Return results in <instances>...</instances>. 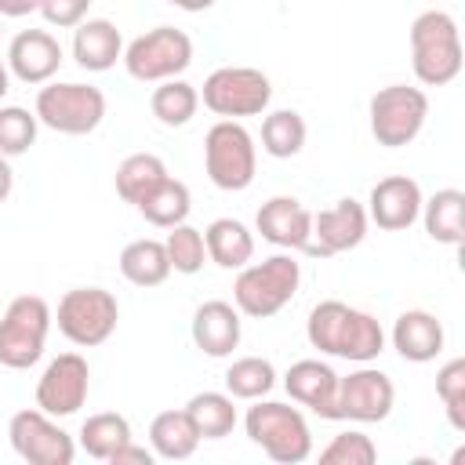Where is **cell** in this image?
Returning a JSON list of instances; mask_svg holds the SVG:
<instances>
[{"instance_id": "6da1fadb", "label": "cell", "mask_w": 465, "mask_h": 465, "mask_svg": "<svg viewBox=\"0 0 465 465\" xmlns=\"http://www.w3.org/2000/svg\"><path fill=\"white\" fill-rule=\"evenodd\" d=\"M305 338H309L312 349H320L327 356H338V360H349V363H371L385 349L381 323L371 312H363L356 305H345L338 298H327V302L312 305V312L305 320Z\"/></svg>"}, {"instance_id": "7a4b0ae2", "label": "cell", "mask_w": 465, "mask_h": 465, "mask_svg": "<svg viewBox=\"0 0 465 465\" xmlns=\"http://www.w3.org/2000/svg\"><path fill=\"white\" fill-rule=\"evenodd\" d=\"M298 283H302V265L294 262V254H272L265 262H247L243 269H236L232 305L240 309V316L269 320L298 294Z\"/></svg>"}, {"instance_id": "3957f363", "label": "cell", "mask_w": 465, "mask_h": 465, "mask_svg": "<svg viewBox=\"0 0 465 465\" xmlns=\"http://www.w3.org/2000/svg\"><path fill=\"white\" fill-rule=\"evenodd\" d=\"M243 429H247V440L254 447H262L280 465H302L312 454L309 421L291 403H276V400H265V396L251 400V407L243 414Z\"/></svg>"}, {"instance_id": "277c9868", "label": "cell", "mask_w": 465, "mask_h": 465, "mask_svg": "<svg viewBox=\"0 0 465 465\" xmlns=\"http://www.w3.org/2000/svg\"><path fill=\"white\" fill-rule=\"evenodd\" d=\"M411 65L425 87H443L461 73V36L454 15L432 7L411 22Z\"/></svg>"}, {"instance_id": "5b68a950", "label": "cell", "mask_w": 465, "mask_h": 465, "mask_svg": "<svg viewBox=\"0 0 465 465\" xmlns=\"http://www.w3.org/2000/svg\"><path fill=\"white\" fill-rule=\"evenodd\" d=\"M51 323H54V312L40 294L11 298L0 316V367L29 371L33 363H40Z\"/></svg>"}, {"instance_id": "8992f818", "label": "cell", "mask_w": 465, "mask_h": 465, "mask_svg": "<svg viewBox=\"0 0 465 465\" xmlns=\"http://www.w3.org/2000/svg\"><path fill=\"white\" fill-rule=\"evenodd\" d=\"M203 171L222 193H243L258 171V149L240 120H218L203 138Z\"/></svg>"}, {"instance_id": "52a82bcc", "label": "cell", "mask_w": 465, "mask_h": 465, "mask_svg": "<svg viewBox=\"0 0 465 465\" xmlns=\"http://www.w3.org/2000/svg\"><path fill=\"white\" fill-rule=\"evenodd\" d=\"M124 69L138 84H163L193 65V40L174 25H156L124 47Z\"/></svg>"}, {"instance_id": "ba28073f", "label": "cell", "mask_w": 465, "mask_h": 465, "mask_svg": "<svg viewBox=\"0 0 465 465\" xmlns=\"http://www.w3.org/2000/svg\"><path fill=\"white\" fill-rule=\"evenodd\" d=\"M36 120L58 134H91L102 120H105V94L102 87L91 84H40L36 91V105H33Z\"/></svg>"}, {"instance_id": "9c48e42d", "label": "cell", "mask_w": 465, "mask_h": 465, "mask_svg": "<svg viewBox=\"0 0 465 465\" xmlns=\"http://www.w3.org/2000/svg\"><path fill=\"white\" fill-rule=\"evenodd\" d=\"M54 323L73 345L94 349L113 338V331L120 323V302L105 287H73L58 298Z\"/></svg>"}, {"instance_id": "30bf717a", "label": "cell", "mask_w": 465, "mask_h": 465, "mask_svg": "<svg viewBox=\"0 0 465 465\" xmlns=\"http://www.w3.org/2000/svg\"><path fill=\"white\" fill-rule=\"evenodd\" d=\"M200 102L222 120L262 116L272 102V84L254 65H222L203 80Z\"/></svg>"}, {"instance_id": "8fae6325", "label": "cell", "mask_w": 465, "mask_h": 465, "mask_svg": "<svg viewBox=\"0 0 465 465\" xmlns=\"http://www.w3.org/2000/svg\"><path fill=\"white\" fill-rule=\"evenodd\" d=\"M367 116H371L374 142L385 145V149H400V145H411L421 134L425 116H429V98H425L421 87L389 84L371 98Z\"/></svg>"}, {"instance_id": "7c38bea8", "label": "cell", "mask_w": 465, "mask_h": 465, "mask_svg": "<svg viewBox=\"0 0 465 465\" xmlns=\"http://www.w3.org/2000/svg\"><path fill=\"white\" fill-rule=\"evenodd\" d=\"M7 440H11L15 454L29 465H73V458H76L73 436L40 407H25V411L11 414Z\"/></svg>"}, {"instance_id": "4fadbf2b", "label": "cell", "mask_w": 465, "mask_h": 465, "mask_svg": "<svg viewBox=\"0 0 465 465\" xmlns=\"http://www.w3.org/2000/svg\"><path fill=\"white\" fill-rule=\"evenodd\" d=\"M367 207L352 196H341L334 200L331 207L316 211L312 214V229H309V243L302 247L309 258H334V254H345L352 247L363 243L367 236Z\"/></svg>"}, {"instance_id": "5bb4252c", "label": "cell", "mask_w": 465, "mask_h": 465, "mask_svg": "<svg viewBox=\"0 0 465 465\" xmlns=\"http://www.w3.org/2000/svg\"><path fill=\"white\" fill-rule=\"evenodd\" d=\"M91 392V367L80 352H62L54 356L40 381H36V407L51 418H69L87 403Z\"/></svg>"}, {"instance_id": "9a60e30c", "label": "cell", "mask_w": 465, "mask_h": 465, "mask_svg": "<svg viewBox=\"0 0 465 465\" xmlns=\"http://www.w3.org/2000/svg\"><path fill=\"white\" fill-rule=\"evenodd\" d=\"M396 403V385L385 371L360 363L352 374L338 378V411L341 421H385Z\"/></svg>"}, {"instance_id": "2e32d148", "label": "cell", "mask_w": 465, "mask_h": 465, "mask_svg": "<svg viewBox=\"0 0 465 465\" xmlns=\"http://www.w3.org/2000/svg\"><path fill=\"white\" fill-rule=\"evenodd\" d=\"M421 200L425 196H421V185L414 178L389 174V178H381L371 189V196H367V218L378 229H385V232H403V229H411L418 222Z\"/></svg>"}, {"instance_id": "e0dca14e", "label": "cell", "mask_w": 465, "mask_h": 465, "mask_svg": "<svg viewBox=\"0 0 465 465\" xmlns=\"http://www.w3.org/2000/svg\"><path fill=\"white\" fill-rule=\"evenodd\" d=\"M283 389L294 403L309 407L312 414H320L323 421H341L338 411V374L331 363L323 360H298L287 367L283 374Z\"/></svg>"}, {"instance_id": "ac0fdd59", "label": "cell", "mask_w": 465, "mask_h": 465, "mask_svg": "<svg viewBox=\"0 0 465 465\" xmlns=\"http://www.w3.org/2000/svg\"><path fill=\"white\" fill-rule=\"evenodd\" d=\"M62 65V44L47 29H22L7 44V69L22 84H47Z\"/></svg>"}, {"instance_id": "d6986e66", "label": "cell", "mask_w": 465, "mask_h": 465, "mask_svg": "<svg viewBox=\"0 0 465 465\" xmlns=\"http://www.w3.org/2000/svg\"><path fill=\"white\" fill-rule=\"evenodd\" d=\"M189 334H193V345L203 356L225 360V356H232V349L240 345V334H243L240 309L229 305V302H222V298H211V302L196 305L193 323H189Z\"/></svg>"}, {"instance_id": "ffe728a7", "label": "cell", "mask_w": 465, "mask_h": 465, "mask_svg": "<svg viewBox=\"0 0 465 465\" xmlns=\"http://www.w3.org/2000/svg\"><path fill=\"white\" fill-rule=\"evenodd\" d=\"M254 229L262 232V240H269L272 247L283 251H302L309 243V229H312V211L294 200V196H272L258 207L254 214Z\"/></svg>"}, {"instance_id": "44dd1931", "label": "cell", "mask_w": 465, "mask_h": 465, "mask_svg": "<svg viewBox=\"0 0 465 465\" xmlns=\"http://www.w3.org/2000/svg\"><path fill=\"white\" fill-rule=\"evenodd\" d=\"M392 349L407 363H429L443 352V323L425 309H407L392 323Z\"/></svg>"}, {"instance_id": "7402d4cb", "label": "cell", "mask_w": 465, "mask_h": 465, "mask_svg": "<svg viewBox=\"0 0 465 465\" xmlns=\"http://www.w3.org/2000/svg\"><path fill=\"white\" fill-rule=\"evenodd\" d=\"M73 58L87 73H105L124 58V36L109 18H84L73 29Z\"/></svg>"}, {"instance_id": "603a6c76", "label": "cell", "mask_w": 465, "mask_h": 465, "mask_svg": "<svg viewBox=\"0 0 465 465\" xmlns=\"http://www.w3.org/2000/svg\"><path fill=\"white\" fill-rule=\"evenodd\" d=\"M418 218L436 243L461 247V240H465V193L461 189H436L429 200H421Z\"/></svg>"}, {"instance_id": "cb8c5ba5", "label": "cell", "mask_w": 465, "mask_h": 465, "mask_svg": "<svg viewBox=\"0 0 465 465\" xmlns=\"http://www.w3.org/2000/svg\"><path fill=\"white\" fill-rule=\"evenodd\" d=\"M203 243L207 262H214L218 269H243L254 258V232L240 218H214L203 229Z\"/></svg>"}, {"instance_id": "d4e9b609", "label": "cell", "mask_w": 465, "mask_h": 465, "mask_svg": "<svg viewBox=\"0 0 465 465\" xmlns=\"http://www.w3.org/2000/svg\"><path fill=\"white\" fill-rule=\"evenodd\" d=\"M149 447L163 461H185V458L196 454L200 432H196L193 418L185 414V407L182 411H160L149 421Z\"/></svg>"}, {"instance_id": "484cf974", "label": "cell", "mask_w": 465, "mask_h": 465, "mask_svg": "<svg viewBox=\"0 0 465 465\" xmlns=\"http://www.w3.org/2000/svg\"><path fill=\"white\" fill-rule=\"evenodd\" d=\"M120 276L134 287H160L171 276V262H167V247L163 240H131L120 251Z\"/></svg>"}, {"instance_id": "4316f807", "label": "cell", "mask_w": 465, "mask_h": 465, "mask_svg": "<svg viewBox=\"0 0 465 465\" xmlns=\"http://www.w3.org/2000/svg\"><path fill=\"white\" fill-rule=\"evenodd\" d=\"M163 178H167V163L156 153H131V156L120 160L116 174H113V185H116V196L124 203L138 207Z\"/></svg>"}, {"instance_id": "83f0119b", "label": "cell", "mask_w": 465, "mask_h": 465, "mask_svg": "<svg viewBox=\"0 0 465 465\" xmlns=\"http://www.w3.org/2000/svg\"><path fill=\"white\" fill-rule=\"evenodd\" d=\"M189 211H193L189 185L178 182V178H171V174L138 203V214H142L149 225H156V229H174V225H182V222L189 218Z\"/></svg>"}, {"instance_id": "f1b7e54d", "label": "cell", "mask_w": 465, "mask_h": 465, "mask_svg": "<svg viewBox=\"0 0 465 465\" xmlns=\"http://www.w3.org/2000/svg\"><path fill=\"white\" fill-rule=\"evenodd\" d=\"M131 436V421L116 411H102V414H91L84 425H80V450L94 461H109Z\"/></svg>"}, {"instance_id": "f546056e", "label": "cell", "mask_w": 465, "mask_h": 465, "mask_svg": "<svg viewBox=\"0 0 465 465\" xmlns=\"http://www.w3.org/2000/svg\"><path fill=\"white\" fill-rule=\"evenodd\" d=\"M149 109H153V116H156L163 127H185V124L196 116V109H200V91H196L189 80H182V76L163 80V84L153 87Z\"/></svg>"}, {"instance_id": "4dcf8cb0", "label": "cell", "mask_w": 465, "mask_h": 465, "mask_svg": "<svg viewBox=\"0 0 465 465\" xmlns=\"http://www.w3.org/2000/svg\"><path fill=\"white\" fill-rule=\"evenodd\" d=\"M185 414L193 418L200 440H222V436H229L236 429V407H232V396L229 392L203 389V392L189 396Z\"/></svg>"}, {"instance_id": "1f68e13d", "label": "cell", "mask_w": 465, "mask_h": 465, "mask_svg": "<svg viewBox=\"0 0 465 465\" xmlns=\"http://www.w3.org/2000/svg\"><path fill=\"white\" fill-rule=\"evenodd\" d=\"M305 120L294 109H272L262 120V149L276 160H291L305 149Z\"/></svg>"}, {"instance_id": "d6a6232c", "label": "cell", "mask_w": 465, "mask_h": 465, "mask_svg": "<svg viewBox=\"0 0 465 465\" xmlns=\"http://www.w3.org/2000/svg\"><path fill=\"white\" fill-rule=\"evenodd\" d=\"M276 385V367L265 356H240L225 371V392L232 400H262Z\"/></svg>"}, {"instance_id": "836d02e7", "label": "cell", "mask_w": 465, "mask_h": 465, "mask_svg": "<svg viewBox=\"0 0 465 465\" xmlns=\"http://www.w3.org/2000/svg\"><path fill=\"white\" fill-rule=\"evenodd\" d=\"M167 247V262H171V272H182V276H193L207 265V243H203V232L193 229L189 222L174 225L163 240Z\"/></svg>"}, {"instance_id": "e575fe53", "label": "cell", "mask_w": 465, "mask_h": 465, "mask_svg": "<svg viewBox=\"0 0 465 465\" xmlns=\"http://www.w3.org/2000/svg\"><path fill=\"white\" fill-rule=\"evenodd\" d=\"M36 113L22 109V105H0V156H22L33 149L36 142Z\"/></svg>"}, {"instance_id": "d590c367", "label": "cell", "mask_w": 465, "mask_h": 465, "mask_svg": "<svg viewBox=\"0 0 465 465\" xmlns=\"http://www.w3.org/2000/svg\"><path fill=\"white\" fill-rule=\"evenodd\" d=\"M436 396L447 411V421L450 429L465 432V360H447L436 374Z\"/></svg>"}, {"instance_id": "8d00e7d4", "label": "cell", "mask_w": 465, "mask_h": 465, "mask_svg": "<svg viewBox=\"0 0 465 465\" xmlns=\"http://www.w3.org/2000/svg\"><path fill=\"white\" fill-rule=\"evenodd\" d=\"M320 461L323 465H374L378 461V447L371 436L349 429V432H338L323 450H320Z\"/></svg>"}, {"instance_id": "74e56055", "label": "cell", "mask_w": 465, "mask_h": 465, "mask_svg": "<svg viewBox=\"0 0 465 465\" xmlns=\"http://www.w3.org/2000/svg\"><path fill=\"white\" fill-rule=\"evenodd\" d=\"M44 15L47 25H58V29H76L87 11H91V0H40L36 7Z\"/></svg>"}, {"instance_id": "f35d334b", "label": "cell", "mask_w": 465, "mask_h": 465, "mask_svg": "<svg viewBox=\"0 0 465 465\" xmlns=\"http://www.w3.org/2000/svg\"><path fill=\"white\" fill-rule=\"evenodd\" d=\"M156 461V454H153V447L145 450V447H138L134 440H127L113 458H109V465H153Z\"/></svg>"}, {"instance_id": "ab89813d", "label": "cell", "mask_w": 465, "mask_h": 465, "mask_svg": "<svg viewBox=\"0 0 465 465\" xmlns=\"http://www.w3.org/2000/svg\"><path fill=\"white\" fill-rule=\"evenodd\" d=\"M40 7V0H0V18H25Z\"/></svg>"}, {"instance_id": "60d3db41", "label": "cell", "mask_w": 465, "mask_h": 465, "mask_svg": "<svg viewBox=\"0 0 465 465\" xmlns=\"http://www.w3.org/2000/svg\"><path fill=\"white\" fill-rule=\"evenodd\" d=\"M11 189H15V171H11L7 156H0V203L11 196Z\"/></svg>"}, {"instance_id": "b9f144b4", "label": "cell", "mask_w": 465, "mask_h": 465, "mask_svg": "<svg viewBox=\"0 0 465 465\" xmlns=\"http://www.w3.org/2000/svg\"><path fill=\"white\" fill-rule=\"evenodd\" d=\"M167 4H174L182 11H207V7H214V0H167Z\"/></svg>"}, {"instance_id": "7bdbcfd3", "label": "cell", "mask_w": 465, "mask_h": 465, "mask_svg": "<svg viewBox=\"0 0 465 465\" xmlns=\"http://www.w3.org/2000/svg\"><path fill=\"white\" fill-rule=\"evenodd\" d=\"M7 91H11V69H7V58H0V102Z\"/></svg>"}]
</instances>
